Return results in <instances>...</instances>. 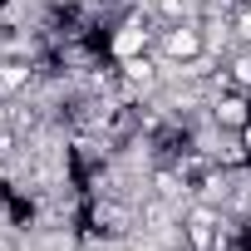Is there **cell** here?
Instances as JSON below:
<instances>
[{"mask_svg": "<svg viewBox=\"0 0 251 251\" xmlns=\"http://www.w3.org/2000/svg\"><path fill=\"white\" fill-rule=\"evenodd\" d=\"M153 54H158L163 64H192V59H202V54H207V45H202V20L163 25L158 40H153Z\"/></svg>", "mask_w": 251, "mask_h": 251, "instance_id": "1", "label": "cell"}, {"mask_svg": "<svg viewBox=\"0 0 251 251\" xmlns=\"http://www.w3.org/2000/svg\"><path fill=\"white\" fill-rule=\"evenodd\" d=\"M207 108H212V123L226 128V133H241L246 123H251V94L246 89H222Z\"/></svg>", "mask_w": 251, "mask_h": 251, "instance_id": "2", "label": "cell"}, {"mask_svg": "<svg viewBox=\"0 0 251 251\" xmlns=\"http://www.w3.org/2000/svg\"><path fill=\"white\" fill-rule=\"evenodd\" d=\"M226 74H231V84H236V89H246V94H251V45H236V50L226 54Z\"/></svg>", "mask_w": 251, "mask_h": 251, "instance_id": "3", "label": "cell"}, {"mask_svg": "<svg viewBox=\"0 0 251 251\" xmlns=\"http://www.w3.org/2000/svg\"><path fill=\"white\" fill-rule=\"evenodd\" d=\"M241 143H246V153H251V123H246V128H241Z\"/></svg>", "mask_w": 251, "mask_h": 251, "instance_id": "4", "label": "cell"}]
</instances>
